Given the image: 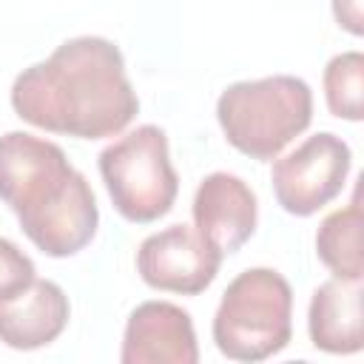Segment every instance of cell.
Wrapping results in <instances>:
<instances>
[{
    "mask_svg": "<svg viewBox=\"0 0 364 364\" xmlns=\"http://www.w3.org/2000/svg\"><path fill=\"white\" fill-rule=\"evenodd\" d=\"M11 108L34 128L77 139L125 131L139 111L119 48L105 37H74L17 74Z\"/></svg>",
    "mask_w": 364,
    "mask_h": 364,
    "instance_id": "cell-1",
    "label": "cell"
},
{
    "mask_svg": "<svg viewBox=\"0 0 364 364\" xmlns=\"http://www.w3.org/2000/svg\"><path fill=\"white\" fill-rule=\"evenodd\" d=\"M216 119L239 154L267 162L310 125L313 91L290 74L233 82L216 102Z\"/></svg>",
    "mask_w": 364,
    "mask_h": 364,
    "instance_id": "cell-2",
    "label": "cell"
},
{
    "mask_svg": "<svg viewBox=\"0 0 364 364\" xmlns=\"http://www.w3.org/2000/svg\"><path fill=\"white\" fill-rule=\"evenodd\" d=\"M293 336V290L270 267L239 273L222 293L213 316V341L233 361H264Z\"/></svg>",
    "mask_w": 364,
    "mask_h": 364,
    "instance_id": "cell-3",
    "label": "cell"
},
{
    "mask_svg": "<svg viewBox=\"0 0 364 364\" xmlns=\"http://www.w3.org/2000/svg\"><path fill=\"white\" fill-rule=\"evenodd\" d=\"M100 176L117 213L148 225L173 208L179 176L168 156V136L156 125H139L100 154Z\"/></svg>",
    "mask_w": 364,
    "mask_h": 364,
    "instance_id": "cell-4",
    "label": "cell"
},
{
    "mask_svg": "<svg viewBox=\"0 0 364 364\" xmlns=\"http://www.w3.org/2000/svg\"><path fill=\"white\" fill-rule=\"evenodd\" d=\"M350 162L353 156L341 136L330 131L307 136L296 151L273 162L276 202L293 216H313L344 191Z\"/></svg>",
    "mask_w": 364,
    "mask_h": 364,
    "instance_id": "cell-5",
    "label": "cell"
},
{
    "mask_svg": "<svg viewBox=\"0 0 364 364\" xmlns=\"http://www.w3.org/2000/svg\"><path fill=\"white\" fill-rule=\"evenodd\" d=\"M71 173L74 168L60 145L26 131H9L0 136V199L17 213V219L54 202Z\"/></svg>",
    "mask_w": 364,
    "mask_h": 364,
    "instance_id": "cell-6",
    "label": "cell"
},
{
    "mask_svg": "<svg viewBox=\"0 0 364 364\" xmlns=\"http://www.w3.org/2000/svg\"><path fill=\"white\" fill-rule=\"evenodd\" d=\"M219 264L222 253L188 225H171L151 233L136 250V270L142 282L165 293H202L216 279Z\"/></svg>",
    "mask_w": 364,
    "mask_h": 364,
    "instance_id": "cell-7",
    "label": "cell"
},
{
    "mask_svg": "<svg viewBox=\"0 0 364 364\" xmlns=\"http://www.w3.org/2000/svg\"><path fill=\"white\" fill-rule=\"evenodd\" d=\"M122 364H196L199 344L191 316L171 301H142L125 324Z\"/></svg>",
    "mask_w": 364,
    "mask_h": 364,
    "instance_id": "cell-8",
    "label": "cell"
},
{
    "mask_svg": "<svg viewBox=\"0 0 364 364\" xmlns=\"http://www.w3.org/2000/svg\"><path fill=\"white\" fill-rule=\"evenodd\" d=\"M191 213L196 233L222 256L236 253L253 236L259 216L253 191L239 176L225 171H216L199 182Z\"/></svg>",
    "mask_w": 364,
    "mask_h": 364,
    "instance_id": "cell-9",
    "label": "cell"
},
{
    "mask_svg": "<svg viewBox=\"0 0 364 364\" xmlns=\"http://www.w3.org/2000/svg\"><path fill=\"white\" fill-rule=\"evenodd\" d=\"M17 222L37 250L54 259H65L80 253L94 239L100 210H97V199L88 179L80 171H74L68 185L54 202H48L37 213L23 216Z\"/></svg>",
    "mask_w": 364,
    "mask_h": 364,
    "instance_id": "cell-10",
    "label": "cell"
},
{
    "mask_svg": "<svg viewBox=\"0 0 364 364\" xmlns=\"http://www.w3.org/2000/svg\"><path fill=\"white\" fill-rule=\"evenodd\" d=\"M68 296L48 279H34L23 293L0 301V341L11 350L51 344L68 324Z\"/></svg>",
    "mask_w": 364,
    "mask_h": 364,
    "instance_id": "cell-11",
    "label": "cell"
},
{
    "mask_svg": "<svg viewBox=\"0 0 364 364\" xmlns=\"http://www.w3.org/2000/svg\"><path fill=\"white\" fill-rule=\"evenodd\" d=\"M307 330L316 350L353 355L361 350V279H327L313 290Z\"/></svg>",
    "mask_w": 364,
    "mask_h": 364,
    "instance_id": "cell-12",
    "label": "cell"
},
{
    "mask_svg": "<svg viewBox=\"0 0 364 364\" xmlns=\"http://www.w3.org/2000/svg\"><path fill=\"white\" fill-rule=\"evenodd\" d=\"M316 253L336 279H361V208L350 202L333 210L316 233Z\"/></svg>",
    "mask_w": 364,
    "mask_h": 364,
    "instance_id": "cell-13",
    "label": "cell"
},
{
    "mask_svg": "<svg viewBox=\"0 0 364 364\" xmlns=\"http://www.w3.org/2000/svg\"><path fill=\"white\" fill-rule=\"evenodd\" d=\"M324 97L330 114L338 119L358 122L364 117V54L344 51L333 57L324 68Z\"/></svg>",
    "mask_w": 364,
    "mask_h": 364,
    "instance_id": "cell-14",
    "label": "cell"
},
{
    "mask_svg": "<svg viewBox=\"0 0 364 364\" xmlns=\"http://www.w3.org/2000/svg\"><path fill=\"white\" fill-rule=\"evenodd\" d=\"M34 282V262L9 239L0 236V301L14 299Z\"/></svg>",
    "mask_w": 364,
    "mask_h": 364,
    "instance_id": "cell-15",
    "label": "cell"
},
{
    "mask_svg": "<svg viewBox=\"0 0 364 364\" xmlns=\"http://www.w3.org/2000/svg\"><path fill=\"white\" fill-rule=\"evenodd\" d=\"M333 14L344 31L355 37L364 34V0H333Z\"/></svg>",
    "mask_w": 364,
    "mask_h": 364,
    "instance_id": "cell-16",
    "label": "cell"
}]
</instances>
